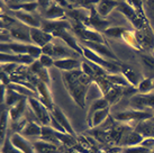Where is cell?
I'll use <instances>...</instances> for the list:
<instances>
[{"label":"cell","instance_id":"cell-42","mask_svg":"<svg viewBox=\"0 0 154 153\" xmlns=\"http://www.w3.org/2000/svg\"><path fill=\"white\" fill-rule=\"evenodd\" d=\"M142 146H144L149 150L154 149V137H144L143 142L141 143Z\"/></svg>","mask_w":154,"mask_h":153},{"label":"cell","instance_id":"cell-30","mask_svg":"<svg viewBox=\"0 0 154 153\" xmlns=\"http://www.w3.org/2000/svg\"><path fill=\"white\" fill-rule=\"evenodd\" d=\"M107 79L112 86H118V87H122V88L132 86L122 73H108Z\"/></svg>","mask_w":154,"mask_h":153},{"label":"cell","instance_id":"cell-8","mask_svg":"<svg viewBox=\"0 0 154 153\" xmlns=\"http://www.w3.org/2000/svg\"><path fill=\"white\" fill-rule=\"evenodd\" d=\"M85 46L90 48L91 51H94L96 54L100 56H105L106 59H109L110 61L114 62H118V58L110 48L106 45V44H99V43H90L85 42Z\"/></svg>","mask_w":154,"mask_h":153},{"label":"cell","instance_id":"cell-11","mask_svg":"<svg viewBox=\"0 0 154 153\" xmlns=\"http://www.w3.org/2000/svg\"><path fill=\"white\" fill-rule=\"evenodd\" d=\"M75 32H77V34L79 35L83 41H86V42L105 44L103 37L99 34L97 30H89V28H87V27L80 26V27H77V28H75Z\"/></svg>","mask_w":154,"mask_h":153},{"label":"cell","instance_id":"cell-43","mask_svg":"<svg viewBox=\"0 0 154 153\" xmlns=\"http://www.w3.org/2000/svg\"><path fill=\"white\" fill-rule=\"evenodd\" d=\"M15 24H17L16 19L9 17L7 15H2L1 16V25H15Z\"/></svg>","mask_w":154,"mask_h":153},{"label":"cell","instance_id":"cell-20","mask_svg":"<svg viewBox=\"0 0 154 153\" xmlns=\"http://www.w3.org/2000/svg\"><path fill=\"white\" fill-rule=\"evenodd\" d=\"M109 113H110V108H105V109H100V111H94V114L88 115L87 116V122L90 127H97L100 124H103L106 119L109 117Z\"/></svg>","mask_w":154,"mask_h":153},{"label":"cell","instance_id":"cell-4","mask_svg":"<svg viewBox=\"0 0 154 153\" xmlns=\"http://www.w3.org/2000/svg\"><path fill=\"white\" fill-rule=\"evenodd\" d=\"M129 105L135 111H146V109H154V92L135 95L129 98Z\"/></svg>","mask_w":154,"mask_h":153},{"label":"cell","instance_id":"cell-41","mask_svg":"<svg viewBox=\"0 0 154 153\" xmlns=\"http://www.w3.org/2000/svg\"><path fill=\"white\" fill-rule=\"evenodd\" d=\"M138 94V90H137V87H134V86H129V87H125L123 88V96H129L132 98L133 96Z\"/></svg>","mask_w":154,"mask_h":153},{"label":"cell","instance_id":"cell-21","mask_svg":"<svg viewBox=\"0 0 154 153\" xmlns=\"http://www.w3.org/2000/svg\"><path fill=\"white\" fill-rule=\"evenodd\" d=\"M23 136H25L26 139H37L38 140L42 135V125H38L35 122H27L22 132L19 133Z\"/></svg>","mask_w":154,"mask_h":153},{"label":"cell","instance_id":"cell-33","mask_svg":"<svg viewBox=\"0 0 154 153\" xmlns=\"http://www.w3.org/2000/svg\"><path fill=\"white\" fill-rule=\"evenodd\" d=\"M154 89V80L151 78H145L142 81H140V83L137 86V90L138 94H150L152 92V90Z\"/></svg>","mask_w":154,"mask_h":153},{"label":"cell","instance_id":"cell-13","mask_svg":"<svg viewBox=\"0 0 154 153\" xmlns=\"http://www.w3.org/2000/svg\"><path fill=\"white\" fill-rule=\"evenodd\" d=\"M41 28L44 32H46V33L52 34L54 36V34L59 33L61 30H66L69 28H71V25L65 20H47L42 23Z\"/></svg>","mask_w":154,"mask_h":153},{"label":"cell","instance_id":"cell-19","mask_svg":"<svg viewBox=\"0 0 154 153\" xmlns=\"http://www.w3.org/2000/svg\"><path fill=\"white\" fill-rule=\"evenodd\" d=\"M33 145L36 153H62L61 145H56L43 140H34Z\"/></svg>","mask_w":154,"mask_h":153},{"label":"cell","instance_id":"cell-14","mask_svg":"<svg viewBox=\"0 0 154 153\" xmlns=\"http://www.w3.org/2000/svg\"><path fill=\"white\" fill-rule=\"evenodd\" d=\"M82 62L74 58H66V59L54 60V67L60 69L62 72H71L78 69H81Z\"/></svg>","mask_w":154,"mask_h":153},{"label":"cell","instance_id":"cell-22","mask_svg":"<svg viewBox=\"0 0 154 153\" xmlns=\"http://www.w3.org/2000/svg\"><path fill=\"white\" fill-rule=\"evenodd\" d=\"M119 6L118 1H109V0H103V1H98L96 5V11L100 17H106L109 14L114 10L117 9Z\"/></svg>","mask_w":154,"mask_h":153},{"label":"cell","instance_id":"cell-28","mask_svg":"<svg viewBox=\"0 0 154 153\" xmlns=\"http://www.w3.org/2000/svg\"><path fill=\"white\" fill-rule=\"evenodd\" d=\"M44 14H45V17L48 20H59L62 17H64L65 10L62 6H59V5L52 2L51 6L48 7V9Z\"/></svg>","mask_w":154,"mask_h":153},{"label":"cell","instance_id":"cell-32","mask_svg":"<svg viewBox=\"0 0 154 153\" xmlns=\"http://www.w3.org/2000/svg\"><path fill=\"white\" fill-rule=\"evenodd\" d=\"M122 74L128 80V82L131 83L132 86L134 87H136L138 86V76H137L136 72L133 70L132 68H129V67H126V65H122Z\"/></svg>","mask_w":154,"mask_h":153},{"label":"cell","instance_id":"cell-36","mask_svg":"<svg viewBox=\"0 0 154 153\" xmlns=\"http://www.w3.org/2000/svg\"><path fill=\"white\" fill-rule=\"evenodd\" d=\"M1 153H23L11 143L10 139H6L1 146Z\"/></svg>","mask_w":154,"mask_h":153},{"label":"cell","instance_id":"cell-26","mask_svg":"<svg viewBox=\"0 0 154 153\" xmlns=\"http://www.w3.org/2000/svg\"><path fill=\"white\" fill-rule=\"evenodd\" d=\"M26 104H28L27 101V98L24 97L19 102H17L15 106H13L9 111V119L13 120V122H17L20 119L22 115L25 113Z\"/></svg>","mask_w":154,"mask_h":153},{"label":"cell","instance_id":"cell-17","mask_svg":"<svg viewBox=\"0 0 154 153\" xmlns=\"http://www.w3.org/2000/svg\"><path fill=\"white\" fill-rule=\"evenodd\" d=\"M28 45L25 43H1V53H11L16 55L28 54Z\"/></svg>","mask_w":154,"mask_h":153},{"label":"cell","instance_id":"cell-34","mask_svg":"<svg viewBox=\"0 0 154 153\" xmlns=\"http://www.w3.org/2000/svg\"><path fill=\"white\" fill-rule=\"evenodd\" d=\"M109 106H110V105H109V102L106 100V98L105 97L98 98V99H96L94 101H92V104L90 105V108H89V111H88V115L94 114V111H100V109L108 108ZM88 115H87V116H88Z\"/></svg>","mask_w":154,"mask_h":153},{"label":"cell","instance_id":"cell-6","mask_svg":"<svg viewBox=\"0 0 154 153\" xmlns=\"http://www.w3.org/2000/svg\"><path fill=\"white\" fill-rule=\"evenodd\" d=\"M117 10H119L120 13L124 14L125 16L128 18L129 20H131V23H132L133 25L135 26L138 30H144V28H145L140 13H138V11H137L136 9L134 8L133 6H131L129 2L120 1L119 6L117 7Z\"/></svg>","mask_w":154,"mask_h":153},{"label":"cell","instance_id":"cell-3","mask_svg":"<svg viewBox=\"0 0 154 153\" xmlns=\"http://www.w3.org/2000/svg\"><path fill=\"white\" fill-rule=\"evenodd\" d=\"M28 105L30 107V111L34 114L35 118L42 126H50L51 123V111H48L43 102L36 97L27 98Z\"/></svg>","mask_w":154,"mask_h":153},{"label":"cell","instance_id":"cell-9","mask_svg":"<svg viewBox=\"0 0 154 153\" xmlns=\"http://www.w3.org/2000/svg\"><path fill=\"white\" fill-rule=\"evenodd\" d=\"M29 33L30 37H32V42L42 48L44 46H46L47 44H50L54 37L52 34L44 32L42 28H29Z\"/></svg>","mask_w":154,"mask_h":153},{"label":"cell","instance_id":"cell-2","mask_svg":"<svg viewBox=\"0 0 154 153\" xmlns=\"http://www.w3.org/2000/svg\"><path fill=\"white\" fill-rule=\"evenodd\" d=\"M82 50H83V56L86 58L87 61L99 65L100 68H103L108 73H119L122 71V67H119L114 61L106 60L105 58L96 54L94 51H91L90 48H88L86 46H82Z\"/></svg>","mask_w":154,"mask_h":153},{"label":"cell","instance_id":"cell-37","mask_svg":"<svg viewBox=\"0 0 154 153\" xmlns=\"http://www.w3.org/2000/svg\"><path fill=\"white\" fill-rule=\"evenodd\" d=\"M122 153H151V150L146 149L142 145H136V146H127L122 149Z\"/></svg>","mask_w":154,"mask_h":153},{"label":"cell","instance_id":"cell-5","mask_svg":"<svg viewBox=\"0 0 154 153\" xmlns=\"http://www.w3.org/2000/svg\"><path fill=\"white\" fill-rule=\"evenodd\" d=\"M152 113L150 111H118L114 115V118L116 120H119V122H137L140 123L142 120H146V119H150L153 117Z\"/></svg>","mask_w":154,"mask_h":153},{"label":"cell","instance_id":"cell-35","mask_svg":"<svg viewBox=\"0 0 154 153\" xmlns=\"http://www.w3.org/2000/svg\"><path fill=\"white\" fill-rule=\"evenodd\" d=\"M127 32V30L125 27H109L106 30H103V33L110 36V37H123V35Z\"/></svg>","mask_w":154,"mask_h":153},{"label":"cell","instance_id":"cell-38","mask_svg":"<svg viewBox=\"0 0 154 153\" xmlns=\"http://www.w3.org/2000/svg\"><path fill=\"white\" fill-rule=\"evenodd\" d=\"M28 54H29L34 60L39 59L41 56L43 55V50H42V47L37 46V45L29 44V45H28Z\"/></svg>","mask_w":154,"mask_h":153},{"label":"cell","instance_id":"cell-45","mask_svg":"<svg viewBox=\"0 0 154 153\" xmlns=\"http://www.w3.org/2000/svg\"><path fill=\"white\" fill-rule=\"evenodd\" d=\"M153 80H154V79H153Z\"/></svg>","mask_w":154,"mask_h":153},{"label":"cell","instance_id":"cell-27","mask_svg":"<svg viewBox=\"0 0 154 153\" xmlns=\"http://www.w3.org/2000/svg\"><path fill=\"white\" fill-rule=\"evenodd\" d=\"M30 71L34 73L35 76H38V80L45 82L46 85H50L51 79L48 76V72H47V69L44 68L39 61H35L34 63L30 65Z\"/></svg>","mask_w":154,"mask_h":153},{"label":"cell","instance_id":"cell-23","mask_svg":"<svg viewBox=\"0 0 154 153\" xmlns=\"http://www.w3.org/2000/svg\"><path fill=\"white\" fill-rule=\"evenodd\" d=\"M144 140V136L141 135L140 133H137L135 130L134 131H131L128 132L126 135L123 137V140L120 142V146H124V148H127V146H136V145H141V143Z\"/></svg>","mask_w":154,"mask_h":153},{"label":"cell","instance_id":"cell-15","mask_svg":"<svg viewBox=\"0 0 154 153\" xmlns=\"http://www.w3.org/2000/svg\"><path fill=\"white\" fill-rule=\"evenodd\" d=\"M15 17L19 21H22L24 25L28 26V28H41V26H42V21L33 13H26L22 10L15 11Z\"/></svg>","mask_w":154,"mask_h":153},{"label":"cell","instance_id":"cell-44","mask_svg":"<svg viewBox=\"0 0 154 153\" xmlns=\"http://www.w3.org/2000/svg\"><path fill=\"white\" fill-rule=\"evenodd\" d=\"M151 153H154V149H153V150H151Z\"/></svg>","mask_w":154,"mask_h":153},{"label":"cell","instance_id":"cell-31","mask_svg":"<svg viewBox=\"0 0 154 153\" xmlns=\"http://www.w3.org/2000/svg\"><path fill=\"white\" fill-rule=\"evenodd\" d=\"M122 96H123V88L118 87V86H112L110 90L103 97L106 98V100L109 102V105H112V104L118 101Z\"/></svg>","mask_w":154,"mask_h":153},{"label":"cell","instance_id":"cell-39","mask_svg":"<svg viewBox=\"0 0 154 153\" xmlns=\"http://www.w3.org/2000/svg\"><path fill=\"white\" fill-rule=\"evenodd\" d=\"M142 63L149 70H154V56L150 55V54H143L141 56Z\"/></svg>","mask_w":154,"mask_h":153},{"label":"cell","instance_id":"cell-24","mask_svg":"<svg viewBox=\"0 0 154 153\" xmlns=\"http://www.w3.org/2000/svg\"><path fill=\"white\" fill-rule=\"evenodd\" d=\"M9 34L11 36V38H14L15 41H20V42H24L25 44H30V43H32L29 28H28V30H26L24 27L10 28Z\"/></svg>","mask_w":154,"mask_h":153},{"label":"cell","instance_id":"cell-1","mask_svg":"<svg viewBox=\"0 0 154 153\" xmlns=\"http://www.w3.org/2000/svg\"><path fill=\"white\" fill-rule=\"evenodd\" d=\"M62 81L73 101L80 108H85L87 92L92 82L91 78L81 69H78L71 72H62Z\"/></svg>","mask_w":154,"mask_h":153},{"label":"cell","instance_id":"cell-25","mask_svg":"<svg viewBox=\"0 0 154 153\" xmlns=\"http://www.w3.org/2000/svg\"><path fill=\"white\" fill-rule=\"evenodd\" d=\"M135 131L144 137H154V120L150 118L137 123Z\"/></svg>","mask_w":154,"mask_h":153},{"label":"cell","instance_id":"cell-18","mask_svg":"<svg viewBox=\"0 0 154 153\" xmlns=\"http://www.w3.org/2000/svg\"><path fill=\"white\" fill-rule=\"evenodd\" d=\"M54 37L61 38L63 42L69 46V48L73 50L74 52H77L79 55H83V50H82V46H80L77 43V39L73 37L72 35L68 33L66 30H61L59 33L54 34Z\"/></svg>","mask_w":154,"mask_h":153},{"label":"cell","instance_id":"cell-10","mask_svg":"<svg viewBox=\"0 0 154 153\" xmlns=\"http://www.w3.org/2000/svg\"><path fill=\"white\" fill-rule=\"evenodd\" d=\"M36 89H37V95H39L38 99L48 108V111H51L55 104L53 102V98H52V95L50 92V89H48V85H46L43 81L37 80Z\"/></svg>","mask_w":154,"mask_h":153},{"label":"cell","instance_id":"cell-12","mask_svg":"<svg viewBox=\"0 0 154 153\" xmlns=\"http://www.w3.org/2000/svg\"><path fill=\"white\" fill-rule=\"evenodd\" d=\"M51 114H52V116L61 124V126L64 128V131L68 133L69 135H71V136L75 135L74 130H73L72 125H71V123H70V120H69L68 117L65 116L63 111H62L57 105H54V107L52 108V111H51Z\"/></svg>","mask_w":154,"mask_h":153},{"label":"cell","instance_id":"cell-16","mask_svg":"<svg viewBox=\"0 0 154 153\" xmlns=\"http://www.w3.org/2000/svg\"><path fill=\"white\" fill-rule=\"evenodd\" d=\"M1 62L2 63H14V64H32L34 63L36 60H34L29 54H22V55H16V54H9V53H1Z\"/></svg>","mask_w":154,"mask_h":153},{"label":"cell","instance_id":"cell-29","mask_svg":"<svg viewBox=\"0 0 154 153\" xmlns=\"http://www.w3.org/2000/svg\"><path fill=\"white\" fill-rule=\"evenodd\" d=\"M23 96H20L19 94H17L16 91H14L13 89H10L8 87H6L5 92L2 95V99L6 106H15L17 102H19L23 99Z\"/></svg>","mask_w":154,"mask_h":153},{"label":"cell","instance_id":"cell-40","mask_svg":"<svg viewBox=\"0 0 154 153\" xmlns=\"http://www.w3.org/2000/svg\"><path fill=\"white\" fill-rule=\"evenodd\" d=\"M38 61L41 62V64H42L45 69H48L54 65V59L51 58L50 55H46V54H43V55L38 59Z\"/></svg>","mask_w":154,"mask_h":153},{"label":"cell","instance_id":"cell-7","mask_svg":"<svg viewBox=\"0 0 154 153\" xmlns=\"http://www.w3.org/2000/svg\"><path fill=\"white\" fill-rule=\"evenodd\" d=\"M11 143H13L19 151H22L23 153H36L34 149L33 142H30L28 139H26L25 136H23L22 134H19L17 132H14L11 134Z\"/></svg>","mask_w":154,"mask_h":153}]
</instances>
